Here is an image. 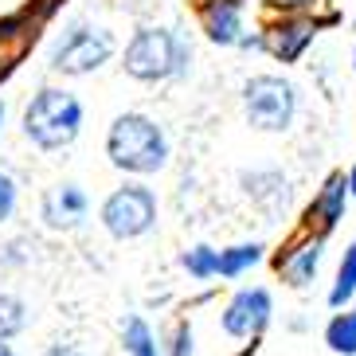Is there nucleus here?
Returning a JSON list of instances; mask_svg holds the SVG:
<instances>
[{"label": "nucleus", "mask_w": 356, "mask_h": 356, "mask_svg": "<svg viewBox=\"0 0 356 356\" xmlns=\"http://www.w3.org/2000/svg\"><path fill=\"white\" fill-rule=\"evenodd\" d=\"M168 134L157 118L141 114V110H126L118 114L106 129V157L118 172L126 177H153L168 165Z\"/></svg>", "instance_id": "obj_1"}, {"label": "nucleus", "mask_w": 356, "mask_h": 356, "mask_svg": "<svg viewBox=\"0 0 356 356\" xmlns=\"http://www.w3.org/2000/svg\"><path fill=\"white\" fill-rule=\"evenodd\" d=\"M192 67V43L165 24H141L122 51V71L137 83H172Z\"/></svg>", "instance_id": "obj_2"}, {"label": "nucleus", "mask_w": 356, "mask_h": 356, "mask_svg": "<svg viewBox=\"0 0 356 356\" xmlns=\"http://www.w3.org/2000/svg\"><path fill=\"white\" fill-rule=\"evenodd\" d=\"M20 129L40 153H63L83 134V102L63 86H40L24 106Z\"/></svg>", "instance_id": "obj_3"}, {"label": "nucleus", "mask_w": 356, "mask_h": 356, "mask_svg": "<svg viewBox=\"0 0 356 356\" xmlns=\"http://www.w3.org/2000/svg\"><path fill=\"white\" fill-rule=\"evenodd\" d=\"M98 223H102V231L118 243L141 239V235H149V231L157 227V192L145 188L141 180L118 184V188L102 200Z\"/></svg>", "instance_id": "obj_4"}, {"label": "nucleus", "mask_w": 356, "mask_h": 356, "mask_svg": "<svg viewBox=\"0 0 356 356\" xmlns=\"http://www.w3.org/2000/svg\"><path fill=\"white\" fill-rule=\"evenodd\" d=\"M243 114L259 134H286L298 118V86L282 74H251L243 83Z\"/></svg>", "instance_id": "obj_5"}, {"label": "nucleus", "mask_w": 356, "mask_h": 356, "mask_svg": "<svg viewBox=\"0 0 356 356\" xmlns=\"http://www.w3.org/2000/svg\"><path fill=\"white\" fill-rule=\"evenodd\" d=\"M118 51L114 32L95 28V24H71L59 40H55L47 63L55 74H67V79H83V74L102 71Z\"/></svg>", "instance_id": "obj_6"}, {"label": "nucleus", "mask_w": 356, "mask_h": 356, "mask_svg": "<svg viewBox=\"0 0 356 356\" xmlns=\"http://www.w3.org/2000/svg\"><path fill=\"white\" fill-rule=\"evenodd\" d=\"M270 314H274V302H270V290L266 286H247L223 305L220 314V325L223 333L235 337V341H247V337H259L266 325H270Z\"/></svg>", "instance_id": "obj_7"}, {"label": "nucleus", "mask_w": 356, "mask_h": 356, "mask_svg": "<svg viewBox=\"0 0 356 356\" xmlns=\"http://www.w3.org/2000/svg\"><path fill=\"white\" fill-rule=\"evenodd\" d=\"M321 259H325V235L314 227H305L302 235H293L290 247L278 254L274 270H278V278H282L290 290H305V286H314L317 270H321Z\"/></svg>", "instance_id": "obj_8"}, {"label": "nucleus", "mask_w": 356, "mask_h": 356, "mask_svg": "<svg viewBox=\"0 0 356 356\" xmlns=\"http://www.w3.org/2000/svg\"><path fill=\"white\" fill-rule=\"evenodd\" d=\"M86 216H90V196L74 180L51 184L40 200V220L47 231H79L86 223Z\"/></svg>", "instance_id": "obj_9"}, {"label": "nucleus", "mask_w": 356, "mask_h": 356, "mask_svg": "<svg viewBox=\"0 0 356 356\" xmlns=\"http://www.w3.org/2000/svg\"><path fill=\"white\" fill-rule=\"evenodd\" d=\"M314 40H317V20L298 16V12H286L282 20L270 24V28L262 32V51L274 55L278 63H298Z\"/></svg>", "instance_id": "obj_10"}, {"label": "nucleus", "mask_w": 356, "mask_h": 356, "mask_svg": "<svg viewBox=\"0 0 356 356\" xmlns=\"http://www.w3.org/2000/svg\"><path fill=\"white\" fill-rule=\"evenodd\" d=\"M200 28L216 47H235L243 35V0H200Z\"/></svg>", "instance_id": "obj_11"}, {"label": "nucleus", "mask_w": 356, "mask_h": 356, "mask_svg": "<svg viewBox=\"0 0 356 356\" xmlns=\"http://www.w3.org/2000/svg\"><path fill=\"white\" fill-rule=\"evenodd\" d=\"M345 204H348V177L345 172H329V180L321 184V192L314 196V204L305 211V220L317 223L321 235H329V227L345 216Z\"/></svg>", "instance_id": "obj_12"}, {"label": "nucleus", "mask_w": 356, "mask_h": 356, "mask_svg": "<svg viewBox=\"0 0 356 356\" xmlns=\"http://www.w3.org/2000/svg\"><path fill=\"white\" fill-rule=\"evenodd\" d=\"M122 353L126 356H161L157 333L149 329V321L141 314L122 317Z\"/></svg>", "instance_id": "obj_13"}, {"label": "nucleus", "mask_w": 356, "mask_h": 356, "mask_svg": "<svg viewBox=\"0 0 356 356\" xmlns=\"http://www.w3.org/2000/svg\"><path fill=\"white\" fill-rule=\"evenodd\" d=\"M262 251H266L262 243H235V247H223L220 262H216V274H220V278H239V274H247L251 266H259Z\"/></svg>", "instance_id": "obj_14"}, {"label": "nucleus", "mask_w": 356, "mask_h": 356, "mask_svg": "<svg viewBox=\"0 0 356 356\" xmlns=\"http://www.w3.org/2000/svg\"><path fill=\"white\" fill-rule=\"evenodd\" d=\"M325 345L333 356H356V309L333 314L325 325Z\"/></svg>", "instance_id": "obj_15"}, {"label": "nucleus", "mask_w": 356, "mask_h": 356, "mask_svg": "<svg viewBox=\"0 0 356 356\" xmlns=\"http://www.w3.org/2000/svg\"><path fill=\"white\" fill-rule=\"evenodd\" d=\"M243 184H247V196L259 200V204H286L290 200V188H286V177L282 172H274V168H266V172H243Z\"/></svg>", "instance_id": "obj_16"}, {"label": "nucleus", "mask_w": 356, "mask_h": 356, "mask_svg": "<svg viewBox=\"0 0 356 356\" xmlns=\"http://www.w3.org/2000/svg\"><path fill=\"white\" fill-rule=\"evenodd\" d=\"M356 298V243H348L345 254H341V266H337V278H333V290H329V305L341 309Z\"/></svg>", "instance_id": "obj_17"}, {"label": "nucleus", "mask_w": 356, "mask_h": 356, "mask_svg": "<svg viewBox=\"0 0 356 356\" xmlns=\"http://www.w3.org/2000/svg\"><path fill=\"white\" fill-rule=\"evenodd\" d=\"M28 329V305L16 293H0V341H12Z\"/></svg>", "instance_id": "obj_18"}, {"label": "nucleus", "mask_w": 356, "mask_h": 356, "mask_svg": "<svg viewBox=\"0 0 356 356\" xmlns=\"http://www.w3.org/2000/svg\"><path fill=\"white\" fill-rule=\"evenodd\" d=\"M216 262H220V251H216V247H208V243H196V247H188V251L180 254V266H184L196 282L216 278Z\"/></svg>", "instance_id": "obj_19"}, {"label": "nucleus", "mask_w": 356, "mask_h": 356, "mask_svg": "<svg viewBox=\"0 0 356 356\" xmlns=\"http://www.w3.org/2000/svg\"><path fill=\"white\" fill-rule=\"evenodd\" d=\"M16 204H20V188L8 172H0V223H8L16 216Z\"/></svg>", "instance_id": "obj_20"}, {"label": "nucleus", "mask_w": 356, "mask_h": 356, "mask_svg": "<svg viewBox=\"0 0 356 356\" xmlns=\"http://www.w3.org/2000/svg\"><path fill=\"white\" fill-rule=\"evenodd\" d=\"M196 337H192V325L188 321H180L177 325V333H172V345H168V356H196Z\"/></svg>", "instance_id": "obj_21"}, {"label": "nucleus", "mask_w": 356, "mask_h": 356, "mask_svg": "<svg viewBox=\"0 0 356 356\" xmlns=\"http://www.w3.org/2000/svg\"><path fill=\"white\" fill-rule=\"evenodd\" d=\"M24 247H28L24 239L4 243V247H0V266H24V262H28V251H24Z\"/></svg>", "instance_id": "obj_22"}, {"label": "nucleus", "mask_w": 356, "mask_h": 356, "mask_svg": "<svg viewBox=\"0 0 356 356\" xmlns=\"http://www.w3.org/2000/svg\"><path fill=\"white\" fill-rule=\"evenodd\" d=\"M274 8L282 12H298V16H309V12L317 8V4H325V0H270Z\"/></svg>", "instance_id": "obj_23"}, {"label": "nucleus", "mask_w": 356, "mask_h": 356, "mask_svg": "<svg viewBox=\"0 0 356 356\" xmlns=\"http://www.w3.org/2000/svg\"><path fill=\"white\" fill-rule=\"evenodd\" d=\"M40 356H86V353L79 345H63V341H59V345H47Z\"/></svg>", "instance_id": "obj_24"}, {"label": "nucleus", "mask_w": 356, "mask_h": 356, "mask_svg": "<svg viewBox=\"0 0 356 356\" xmlns=\"http://www.w3.org/2000/svg\"><path fill=\"white\" fill-rule=\"evenodd\" d=\"M235 47H243V51H262V32H243Z\"/></svg>", "instance_id": "obj_25"}, {"label": "nucleus", "mask_w": 356, "mask_h": 356, "mask_svg": "<svg viewBox=\"0 0 356 356\" xmlns=\"http://www.w3.org/2000/svg\"><path fill=\"white\" fill-rule=\"evenodd\" d=\"M348 196H356V165L348 168Z\"/></svg>", "instance_id": "obj_26"}, {"label": "nucleus", "mask_w": 356, "mask_h": 356, "mask_svg": "<svg viewBox=\"0 0 356 356\" xmlns=\"http://www.w3.org/2000/svg\"><path fill=\"white\" fill-rule=\"evenodd\" d=\"M0 356H20V353H16V348L8 345V341H0Z\"/></svg>", "instance_id": "obj_27"}, {"label": "nucleus", "mask_w": 356, "mask_h": 356, "mask_svg": "<svg viewBox=\"0 0 356 356\" xmlns=\"http://www.w3.org/2000/svg\"><path fill=\"white\" fill-rule=\"evenodd\" d=\"M4 110H8V106H4V98H0V129H4Z\"/></svg>", "instance_id": "obj_28"}, {"label": "nucleus", "mask_w": 356, "mask_h": 356, "mask_svg": "<svg viewBox=\"0 0 356 356\" xmlns=\"http://www.w3.org/2000/svg\"><path fill=\"white\" fill-rule=\"evenodd\" d=\"M353 67H356V51H353Z\"/></svg>", "instance_id": "obj_29"}, {"label": "nucleus", "mask_w": 356, "mask_h": 356, "mask_svg": "<svg viewBox=\"0 0 356 356\" xmlns=\"http://www.w3.org/2000/svg\"><path fill=\"white\" fill-rule=\"evenodd\" d=\"M353 28H356V24H353Z\"/></svg>", "instance_id": "obj_30"}]
</instances>
